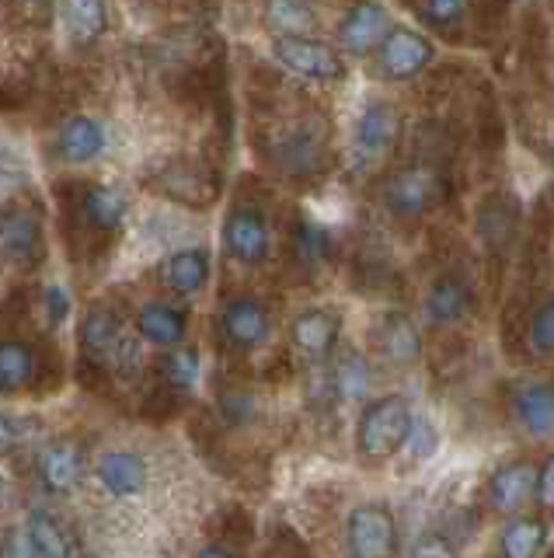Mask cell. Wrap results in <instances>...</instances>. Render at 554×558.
I'll list each match as a JSON object with an SVG mask.
<instances>
[{"instance_id":"cell-1","label":"cell","mask_w":554,"mask_h":558,"mask_svg":"<svg viewBox=\"0 0 554 558\" xmlns=\"http://www.w3.org/2000/svg\"><path fill=\"white\" fill-rule=\"evenodd\" d=\"M408 429H411L408 401L397 398V395H387V398L370 401V405L362 409L359 426H356V444L367 458L380 461V458H391V453H397L405 447Z\"/></svg>"},{"instance_id":"cell-2","label":"cell","mask_w":554,"mask_h":558,"mask_svg":"<svg viewBox=\"0 0 554 558\" xmlns=\"http://www.w3.org/2000/svg\"><path fill=\"white\" fill-rule=\"evenodd\" d=\"M402 136V116L387 101H370L359 112L356 130H353V157L359 171H370L380 161H387V154L397 147Z\"/></svg>"},{"instance_id":"cell-3","label":"cell","mask_w":554,"mask_h":558,"mask_svg":"<svg viewBox=\"0 0 554 558\" xmlns=\"http://www.w3.org/2000/svg\"><path fill=\"white\" fill-rule=\"evenodd\" d=\"M440 199H443V179H440V171L429 165H411V168L394 171L384 185V206L402 220H415L429 214Z\"/></svg>"},{"instance_id":"cell-4","label":"cell","mask_w":554,"mask_h":558,"mask_svg":"<svg viewBox=\"0 0 554 558\" xmlns=\"http://www.w3.org/2000/svg\"><path fill=\"white\" fill-rule=\"evenodd\" d=\"M272 57L280 60L290 74L297 77H307V81H342L345 77V63L338 52L321 43V39H310V35H280V39L272 43Z\"/></svg>"},{"instance_id":"cell-5","label":"cell","mask_w":554,"mask_h":558,"mask_svg":"<svg viewBox=\"0 0 554 558\" xmlns=\"http://www.w3.org/2000/svg\"><path fill=\"white\" fill-rule=\"evenodd\" d=\"M272 161L290 179H315L328 168L324 133L310 126V122H297V126L283 130L272 144Z\"/></svg>"},{"instance_id":"cell-6","label":"cell","mask_w":554,"mask_h":558,"mask_svg":"<svg viewBox=\"0 0 554 558\" xmlns=\"http://www.w3.org/2000/svg\"><path fill=\"white\" fill-rule=\"evenodd\" d=\"M0 258L14 269H36L46 258L39 217L25 206H0Z\"/></svg>"},{"instance_id":"cell-7","label":"cell","mask_w":554,"mask_h":558,"mask_svg":"<svg viewBox=\"0 0 554 558\" xmlns=\"http://www.w3.org/2000/svg\"><path fill=\"white\" fill-rule=\"evenodd\" d=\"M345 534H349L353 558H394L397 551V523L380 502L356 506L345 523Z\"/></svg>"},{"instance_id":"cell-8","label":"cell","mask_w":554,"mask_h":558,"mask_svg":"<svg viewBox=\"0 0 554 558\" xmlns=\"http://www.w3.org/2000/svg\"><path fill=\"white\" fill-rule=\"evenodd\" d=\"M223 248L241 266H262L272 248V231L262 209L255 206L231 209L227 223H223Z\"/></svg>"},{"instance_id":"cell-9","label":"cell","mask_w":554,"mask_h":558,"mask_svg":"<svg viewBox=\"0 0 554 558\" xmlns=\"http://www.w3.org/2000/svg\"><path fill=\"white\" fill-rule=\"evenodd\" d=\"M436 49L415 28H391L387 39L380 43V70L391 81H411L432 63Z\"/></svg>"},{"instance_id":"cell-10","label":"cell","mask_w":554,"mask_h":558,"mask_svg":"<svg viewBox=\"0 0 554 558\" xmlns=\"http://www.w3.org/2000/svg\"><path fill=\"white\" fill-rule=\"evenodd\" d=\"M269 328H272L269 311L255 296H234V301L220 307V331L237 349H258L269 339Z\"/></svg>"},{"instance_id":"cell-11","label":"cell","mask_w":554,"mask_h":558,"mask_svg":"<svg viewBox=\"0 0 554 558\" xmlns=\"http://www.w3.org/2000/svg\"><path fill=\"white\" fill-rule=\"evenodd\" d=\"M387 11L380 4H356L338 25V43L353 57H367V52L380 49V43L387 39Z\"/></svg>"},{"instance_id":"cell-12","label":"cell","mask_w":554,"mask_h":558,"mask_svg":"<svg viewBox=\"0 0 554 558\" xmlns=\"http://www.w3.org/2000/svg\"><path fill=\"white\" fill-rule=\"evenodd\" d=\"M338 331H342L338 314L315 307V311H304L300 318L290 325V339H293V349H297L300 356L324 360V356H332V349L338 342Z\"/></svg>"},{"instance_id":"cell-13","label":"cell","mask_w":554,"mask_h":558,"mask_svg":"<svg viewBox=\"0 0 554 558\" xmlns=\"http://www.w3.org/2000/svg\"><path fill=\"white\" fill-rule=\"evenodd\" d=\"M119 342H123V322L106 304H95L81 322V353L91 363H112Z\"/></svg>"},{"instance_id":"cell-14","label":"cell","mask_w":554,"mask_h":558,"mask_svg":"<svg viewBox=\"0 0 554 558\" xmlns=\"http://www.w3.org/2000/svg\"><path fill=\"white\" fill-rule=\"evenodd\" d=\"M84 475V450L74 440H53L39 450V478L49 493H71Z\"/></svg>"},{"instance_id":"cell-15","label":"cell","mask_w":554,"mask_h":558,"mask_svg":"<svg viewBox=\"0 0 554 558\" xmlns=\"http://www.w3.org/2000/svg\"><path fill=\"white\" fill-rule=\"evenodd\" d=\"M533 493H537V468L527 461L498 468L489 478V502L498 513H519Z\"/></svg>"},{"instance_id":"cell-16","label":"cell","mask_w":554,"mask_h":558,"mask_svg":"<svg viewBox=\"0 0 554 558\" xmlns=\"http://www.w3.org/2000/svg\"><path fill=\"white\" fill-rule=\"evenodd\" d=\"M136 331H140V339L150 345L178 349L185 342V331H188V314L175 304L150 301L140 307V314H136Z\"/></svg>"},{"instance_id":"cell-17","label":"cell","mask_w":554,"mask_h":558,"mask_svg":"<svg viewBox=\"0 0 554 558\" xmlns=\"http://www.w3.org/2000/svg\"><path fill=\"white\" fill-rule=\"evenodd\" d=\"M377 345H380V356L394 366H411L422 356L419 328H415V322L402 311L384 314V322H380V331H377Z\"/></svg>"},{"instance_id":"cell-18","label":"cell","mask_w":554,"mask_h":558,"mask_svg":"<svg viewBox=\"0 0 554 558\" xmlns=\"http://www.w3.org/2000/svg\"><path fill=\"white\" fill-rule=\"evenodd\" d=\"M95 475L101 485H106V493H112L119 499L140 496L147 488V464L136 458V453H126V450L106 453V458L98 461Z\"/></svg>"},{"instance_id":"cell-19","label":"cell","mask_w":554,"mask_h":558,"mask_svg":"<svg viewBox=\"0 0 554 558\" xmlns=\"http://www.w3.org/2000/svg\"><path fill=\"white\" fill-rule=\"evenodd\" d=\"M467 311H471V287L464 283L457 276H443L436 283L429 287L426 293V318L432 325H457L467 318Z\"/></svg>"},{"instance_id":"cell-20","label":"cell","mask_w":554,"mask_h":558,"mask_svg":"<svg viewBox=\"0 0 554 558\" xmlns=\"http://www.w3.org/2000/svg\"><path fill=\"white\" fill-rule=\"evenodd\" d=\"M106 150V130L91 116H74L66 126L57 133V154L66 165H84Z\"/></svg>"},{"instance_id":"cell-21","label":"cell","mask_w":554,"mask_h":558,"mask_svg":"<svg viewBox=\"0 0 554 558\" xmlns=\"http://www.w3.org/2000/svg\"><path fill=\"white\" fill-rule=\"evenodd\" d=\"M513 415L530 436L554 433V388L551 384H524L513 395Z\"/></svg>"},{"instance_id":"cell-22","label":"cell","mask_w":554,"mask_h":558,"mask_svg":"<svg viewBox=\"0 0 554 558\" xmlns=\"http://www.w3.org/2000/svg\"><path fill=\"white\" fill-rule=\"evenodd\" d=\"M39 371L36 349L22 339H0V395L25 391Z\"/></svg>"},{"instance_id":"cell-23","label":"cell","mask_w":554,"mask_h":558,"mask_svg":"<svg viewBox=\"0 0 554 558\" xmlns=\"http://www.w3.org/2000/svg\"><path fill=\"white\" fill-rule=\"evenodd\" d=\"M210 279V255L202 248H182L168 258L164 266V283L175 290L178 296H193L206 287Z\"/></svg>"},{"instance_id":"cell-24","label":"cell","mask_w":554,"mask_h":558,"mask_svg":"<svg viewBox=\"0 0 554 558\" xmlns=\"http://www.w3.org/2000/svg\"><path fill=\"white\" fill-rule=\"evenodd\" d=\"M84 220H88L95 231H119L130 214V203L119 189L112 185H91L88 192H84Z\"/></svg>"},{"instance_id":"cell-25","label":"cell","mask_w":554,"mask_h":558,"mask_svg":"<svg viewBox=\"0 0 554 558\" xmlns=\"http://www.w3.org/2000/svg\"><path fill=\"white\" fill-rule=\"evenodd\" d=\"M25 534L36 558H71V534H66V527L53 513L36 510L28 517Z\"/></svg>"},{"instance_id":"cell-26","label":"cell","mask_w":554,"mask_h":558,"mask_svg":"<svg viewBox=\"0 0 554 558\" xmlns=\"http://www.w3.org/2000/svg\"><path fill=\"white\" fill-rule=\"evenodd\" d=\"M547 545V527L544 520L537 517H519L513 520L506 531H502V541H498V551L502 558H541Z\"/></svg>"},{"instance_id":"cell-27","label":"cell","mask_w":554,"mask_h":558,"mask_svg":"<svg viewBox=\"0 0 554 558\" xmlns=\"http://www.w3.org/2000/svg\"><path fill=\"white\" fill-rule=\"evenodd\" d=\"M478 231H481V241L489 244L492 252H502L513 241V231H516V203L502 199V196L484 199L481 214H478Z\"/></svg>"},{"instance_id":"cell-28","label":"cell","mask_w":554,"mask_h":558,"mask_svg":"<svg viewBox=\"0 0 554 558\" xmlns=\"http://www.w3.org/2000/svg\"><path fill=\"white\" fill-rule=\"evenodd\" d=\"M109 22V8L98 4V0H74V4H63V25L71 43L88 46L95 43L101 32H106Z\"/></svg>"},{"instance_id":"cell-29","label":"cell","mask_w":554,"mask_h":558,"mask_svg":"<svg viewBox=\"0 0 554 558\" xmlns=\"http://www.w3.org/2000/svg\"><path fill=\"white\" fill-rule=\"evenodd\" d=\"M290 248H293V258H297L300 266L315 269V266H321V262H328V255H332V238H328V231L321 223L300 220L297 227H293Z\"/></svg>"},{"instance_id":"cell-30","label":"cell","mask_w":554,"mask_h":558,"mask_svg":"<svg viewBox=\"0 0 554 558\" xmlns=\"http://www.w3.org/2000/svg\"><path fill=\"white\" fill-rule=\"evenodd\" d=\"M161 380L171 391L193 395L199 388V353L196 349H171V353L161 360Z\"/></svg>"},{"instance_id":"cell-31","label":"cell","mask_w":554,"mask_h":558,"mask_svg":"<svg viewBox=\"0 0 554 558\" xmlns=\"http://www.w3.org/2000/svg\"><path fill=\"white\" fill-rule=\"evenodd\" d=\"M332 384H335V395L338 398H349V401H356V398H362L370 391V366H367V360H362L359 353H342L338 360H335V366H332Z\"/></svg>"},{"instance_id":"cell-32","label":"cell","mask_w":554,"mask_h":558,"mask_svg":"<svg viewBox=\"0 0 554 558\" xmlns=\"http://www.w3.org/2000/svg\"><path fill=\"white\" fill-rule=\"evenodd\" d=\"M269 25L286 35H304L310 25H315V8L310 4H297V0H275V4H269L266 11Z\"/></svg>"},{"instance_id":"cell-33","label":"cell","mask_w":554,"mask_h":558,"mask_svg":"<svg viewBox=\"0 0 554 558\" xmlns=\"http://www.w3.org/2000/svg\"><path fill=\"white\" fill-rule=\"evenodd\" d=\"M415 14L422 17L426 25H432V28H440V32H454L464 17H467V4H460V0H426V4H415L411 8Z\"/></svg>"},{"instance_id":"cell-34","label":"cell","mask_w":554,"mask_h":558,"mask_svg":"<svg viewBox=\"0 0 554 558\" xmlns=\"http://www.w3.org/2000/svg\"><path fill=\"white\" fill-rule=\"evenodd\" d=\"M527 339L537 353L554 356V301H544L533 311V318L527 325Z\"/></svg>"},{"instance_id":"cell-35","label":"cell","mask_w":554,"mask_h":558,"mask_svg":"<svg viewBox=\"0 0 554 558\" xmlns=\"http://www.w3.org/2000/svg\"><path fill=\"white\" fill-rule=\"evenodd\" d=\"M255 412H258V401L248 388H227L220 395V415L227 418V423L245 426L255 418Z\"/></svg>"},{"instance_id":"cell-36","label":"cell","mask_w":554,"mask_h":558,"mask_svg":"<svg viewBox=\"0 0 554 558\" xmlns=\"http://www.w3.org/2000/svg\"><path fill=\"white\" fill-rule=\"evenodd\" d=\"M405 447H408V453H411L415 461L432 458V453H436V447H440V433H436V426H432L429 418H422V415H411V429H408Z\"/></svg>"},{"instance_id":"cell-37","label":"cell","mask_w":554,"mask_h":558,"mask_svg":"<svg viewBox=\"0 0 554 558\" xmlns=\"http://www.w3.org/2000/svg\"><path fill=\"white\" fill-rule=\"evenodd\" d=\"M112 363H115L119 377H136V374H140V366H144L140 345H136L133 339H126V336H123V342H119V349H115Z\"/></svg>"},{"instance_id":"cell-38","label":"cell","mask_w":554,"mask_h":558,"mask_svg":"<svg viewBox=\"0 0 554 558\" xmlns=\"http://www.w3.org/2000/svg\"><path fill=\"white\" fill-rule=\"evenodd\" d=\"M411 558H457V551H454V545H450L446 537L429 534V537L419 541V545H415Z\"/></svg>"},{"instance_id":"cell-39","label":"cell","mask_w":554,"mask_h":558,"mask_svg":"<svg viewBox=\"0 0 554 558\" xmlns=\"http://www.w3.org/2000/svg\"><path fill=\"white\" fill-rule=\"evenodd\" d=\"M537 499H541V506L547 513H554V453L544 461V468L537 471Z\"/></svg>"},{"instance_id":"cell-40","label":"cell","mask_w":554,"mask_h":558,"mask_svg":"<svg viewBox=\"0 0 554 558\" xmlns=\"http://www.w3.org/2000/svg\"><path fill=\"white\" fill-rule=\"evenodd\" d=\"M0 558H36L28 545V534L25 531H8L0 537Z\"/></svg>"},{"instance_id":"cell-41","label":"cell","mask_w":554,"mask_h":558,"mask_svg":"<svg viewBox=\"0 0 554 558\" xmlns=\"http://www.w3.org/2000/svg\"><path fill=\"white\" fill-rule=\"evenodd\" d=\"M14 447H19V426L8 415H0V453H11Z\"/></svg>"},{"instance_id":"cell-42","label":"cell","mask_w":554,"mask_h":558,"mask_svg":"<svg viewBox=\"0 0 554 558\" xmlns=\"http://www.w3.org/2000/svg\"><path fill=\"white\" fill-rule=\"evenodd\" d=\"M46 304H49V311H53V322H60L66 314V293L60 287H49L46 290Z\"/></svg>"},{"instance_id":"cell-43","label":"cell","mask_w":554,"mask_h":558,"mask_svg":"<svg viewBox=\"0 0 554 558\" xmlns=\"http://www.w3.org/2000/svg\"><path fill=\"white\" fill-rule=\"evenodd\" d=\"M14 182H19V171L0 165V196H8V189H11Z\"/></svg>"},{"instance_id":"cell-44","label":"cell","mask_w":554,"mask_h":558,"mask_svg":"<svg viewBox=\"0 0 554 558\" xmlns=\"http://www.w3.org/2000/svg\"><path fill=\"white\" fill-rule=\"evenodd\" d=\"M196 558H237L231 548H223V545H206Z\"/></svg>"},{"instance_id":"cell-45","label":"cell","mask_w":554,"mask_h":558,"mask_svg":"<svg viewBox=\"0 0 554 558\" xmlns=\"http://www.w3.org/2000/svg\"><path fill=\"white\" fill-rule=\"evenodd\" d=\"M11 506V482L0 475V510H8Z\"/></svg>"}]
</instances>
